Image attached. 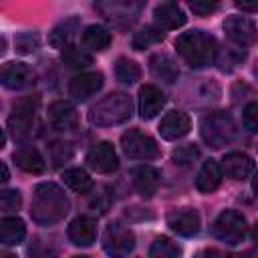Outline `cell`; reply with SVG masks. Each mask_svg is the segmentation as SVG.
I'll use <instances>...</instances> for the list:
<instances>
[{
    "label": "cell",
    "mask_w": 258,
    "mask_h": 258,
    "mask_svg": "<svg viewBox=\"0 0 258 258\" xmlns=\"http://www.w3.org/2000/svg\"><path fill=\"white\" fill-rule=\"evenodd\" d=\"M67 212H69V198L56 183L44 181L34 187L30 216L36 224L52 226L60 222L67 216Z\"/></svg>",
    "instance_id": "cell-1"
},
{
    "label": "cell",
    "mask_w": 258,
    "mask_h": 258,
    "mask_svg": "<svg viewBox=\"0 0 258 258\" xmlns=\"http://www.w3.org/2000/svg\"><path fill=\"white\" fill-rule=\"evenodd\" d=\"M175 48L191 69H202L218 58V42L204 30H189L177 36Z\"/></svg>",
    "instance_id": "cell-2"
},
{
    "label": "cell",
    "mask_w": 258,
    "mask_h": 258,
    "mask_svg": "<svg viewBox=\"0 0 258 258\" xmlns=\"http://www.w3.org/2000/svg\"><path fill=\"white\" fill-rule=\"evenodd\" d=\"M131 115H133L131 97L121 91H115L91 107L89 119H91V123H95L99 127H109V125L125 123Z\"/></svg>",
    "instance_id": "cell-3"
},
{
    "label": "cell",
    "mask_w": 258,
    "mask_h": 258,
    "mask_svg": "<svg viewBox=\"0 0 258 258\" xmlns=\"http://www.w3.org/2000/svg\"><path fill=\"white\" fill-rule=\"evenodd\" d=\"M200 133H202V139L210 147H224L236 139L238 129H236L234 119L228 113L216 111V113H210L202 119Z\"/></svg>",
    "instance_id": "cell-4"
},
{
    "label": "cell",
    "mask_w": 258,
    "mask_h": 258,
    "mask_svg": "<svg viewBox=\"0 0 258 258\" xmlns=\"http://www.w3.org/2000/svg\"><path fill=\"white\" fill-rule=\"evenodd\" d=\"M248 230L246 218L236 210H224L212 224V234L226 242V244H238L244 240Z\"/></svg>",
    "instance_id": "cell-5"
},
{
    "label": "cell",
    "mask_w": 258,
    "mask_h": 258,
    "mask_svg": "<svg viewBox=\"0 0 258 258\" xmlns=\"http://www.w3.org/2000/svg\"><path fill=\"white\" fill-rule=\"evenodd\" d=\"M103 248L111 258H127L135 248V234L121 222H113L103 234Z\"/></svg>",
    "instance_id": "cell-6"
},
{
    "label": "cell",
    "mask_w": 258,
    "mask_h": 258,
    "mask_svg": "<svg viewBox=\"0 0 258 258\" xmlns=\"http://www.w3.org/2000/svg\"><path fill=\"white\" fill-rule=\"evenodd\" d=\"M121 145L131 159H153L159 155V147L155 139L143 133L141 129H127L121 135Z\"/></svg>",
    "instance_id": "cell-7"
},
{
    "label": "cell",
    "mask_w": 258,
    "mask_h": 258,
    "mask_svg": "<svg viewBox=\"0 0 258 258\" xmlns=\"http://www.w3.org/2000/svg\"><path fill=\"white\" fill-rule=\"evenodd\" d=\"M38 99H24L18 105H14V113L8 119L10 135L16 141H24L32 135V125H34V111H36Z\"/></svg>",
    "instance_id": "cell-8"
},
{
    "label": "cell",
    "mask_w": 258,
    "mask_h": 258,
    "mask_svg": "<svg viewBox=\"0 0 258 258\" xmlns=\"http://www.w3.org/2000/svg\"><path fill=\"white\" fill-rule=\"evenodd\" d=\"M36 81L34 71L26 62H6L0 67V83L10 91H24L30 89Z\"/></svg>",
    "instance_id": "cell-9"
},
{
    "label": "cell",
    "mask_w": 258,
    "mask_h": 258,
    "mask_svg": "<svg viewBox=\"0 0 258 258\" xmlns=\"http://www.w3.org/2000/svg\"><path fill=\"white\" fill-rule=\"evenodd\" d=\"M87 163L97 173H113L119 165L117 151H115L113 143H109V141L95 143L87 153Z\"/></svg>",
    "instance_id": "cell-10"
},
{
    "label": "cell",
    "mask_w": 258,
    "mask_h": 258,
    "mask_svg": "<svg viewBox=\"0 0 258 258\" xmlns=\"http://www.w3.org/2000/svg\"><path fill=\"white\" fill-rule=\"evenodd\" d=\"M224 32L238 46H250L256 40V26L246 16H228L224 20Z\"/></svg>",
    "instance_id": "cell-11"
},
{
    "label": "cell",
    "mask_w": 258,
    "mask_h": 258,
    "mask_svg": "<svg viewBox=\"0 0 258 258\" xmlns=\"http://www.w3.org/2000/svg\"><path fill=\"white\" fill-rule=\"evenodd\" d=\"M167 226L183 238L196 236L200 230V214L191 208H179V210H171L167 214Z\"/></svg>",
    "instance_id": "cell-12"
},
{
    "label": "cell",
    "mask_w": 258,
    "mask_h": 258,
    "mask_svg": "<svg viewBox=\"0 0 258 258\" xmlns=\"http://www.w3.org/2000/svg\"><path fill=\"white\" fill-rule=\"evenodd\" d=\"M103 87V73H81L71 79L69 95L77 101H87L97 95Z\"/></svg>",
    "instance_id": "cell-13"
},
{
    "label": "cell",
    "mask_w": 258,
    "mask_h": 258,
    "mask_svg": "<svg viewBox=\"0 0 258 258\" xmlns=\"http://www.w3.org/2000/svg\"><path fill=\"white\" fill-rule=\"evenodd\" d=\"M191 129V121L183 111H169L159 123V135L167 141H177L185 137Z\"/></svg>",
    "instance_id": "cell-14"
},
{
    "label": "cell",
    "mask_w": 258,
    "mask_h": 258,
    "mask_svg": "<svg viewBox=\"0 0 258 258\" xmlns=\"http://www.w3.org/2000/svg\"><path fill=\"white\" fill-rule=\"evenodd\" d=\"M46 117H48L50 127L56 129V131H69L79 121L77 109L69 101H54V103H50Z\"/></svg>",
    "instance_id": "cell-15"
},
{
    "label": "cell",
    "mask_w": 258,
    "mask_h": 258,
    "mask_svg": "<svg viewBox=\"0 0 258 258\" xmlns=\"http://www.w3.org/2000/svg\"><path fill=\"white\" fill-rule=\"evenodd\" d=\"M220 171L226 173L232 179H246L254 171V159L246 153H240V151L226 153L224 159H222Z\"/></svg>",
    "instance_id": "cell-16"
},
{
    "label": "cell",
    "mask_w": 258,
    "mask_h": 258,
    "mask_svg": "<svg viewBox=\"0 0 258 258\" xmlns=\"http://www.w3.org/2000/svg\"><path fill=\"white\" fill-rule=\"evenodd\" d=\"M67 234L75 246H91L97 238V222L91 216H79L69 224Z\"/></svg>",
    "instance_id": "cell-17"
},
{
    "label": "cell",
    "mask_w": 258,
    "mask_h": 258,
    "mask_svg": "<svg viewBox=\"0 0 258 258\" xmlns=\"http://www.w3.org/2000/svg\"><path fill=\"white\" fill-rule=\"evenodd\" d=\"M131 179H133V185L135 189L145 196V198H151L157 187H159V181H161V173L159 169H155L153 165H139V167H133L131 169Z\"/></svg>",
    "instance_id": "cell-18"
},
{
    "label": "cell",
    "mask_w": 258,
    "mask_h": 258,
    "mask_svg": "<svg viewBox=\"0 0 258 258\" xmlns=\"http://www.w3.org/2000/svg\"><path fill=\"white\" fill-rule=\"evenodd\" d=\"M153 16H155L157 28H161V30H175V28L183 26L187 20L185 12L175 2H161L159 6H155Z\"/></svg>",
    "instance_id": "cell-19"
},
{
    "label": "cell",
    "mask_w": 258,
    "mask_h": 258,
    "mask_svg": "<svg viewBox=\"0 0 258 258\" xmlns=\"http://www.w3.org/2000/svg\"><path fill=\"white\" fill-rule=\"evenodd\" d=\"M165 105V97L161 89L155 85H143L139 89V115L143 119H153L157 113H161Z\"/></svg>",
    "instance_id": "cell-20"
},
{
    "label": "cell",
    "mask_w": 258,
    "mask_h": 258,
    "mask_svg": "<svg viewBox=\"0 0 258 258\" xmlns=\"http://www.w3.org/2000/svg\"><path fill=\"white\" fill-rule=\"evenodd\" d=\"M14 163L26 173H42L46 169V161L42 153L32 145H20L14 151Z\"/></svg>",
    "instance_id": "cell-21"
},
{
    "label": "cell",
    "mask_w": 258,
    "mask_h": 258,
    "mask_svg": "<svg viewBox=\"0 0 258 258\" xmlns=\"http://www.w3.org/2000/svg\"><path fill=\"white\" fill-rule=\"evenodd\" d=\"M220 183H222L220 163L214 161V159L204 161V165H202V169L198 171V177H196V187L202 194H212L214 189L220 187Z\"/></svg>",
    "instance_id": "cell-22"
},
{
    "label": "cell",
    "mask_w": 258,
    "mask_h": 258,
    "mask_svg": "<svg viewBox=\"0 0 258 258\" xmlns=\"http://www.w3.org/2000/svg\"><path fill=\"white\" fill-rule=\"evenodd\" d=\"M149 69H151V73H153L157 79H161V81H165V83H175L177 77H179V69H177L175 60H173L169 54H163V52L151 56Z\"/></svg>",
    "instance_id": "cell-23"
},
{
    "label": "cell",
    "mask_w": 258,
    "mask_h": 258,
    "mask_svg": "<svg viewBox=\"0 0 258 258\" xmlns=\"http://www.w3.org/2000/svg\"><path fill=\"white\" fill-rule=\"evenodd\" d=\"M26 226L20 218H2L0 220V244L4 246H16L24 240Z\"/></svg>",
    "instance_id": "cell-24"
},
{
    "label": "cell",
    "mask_w": 258,
    "mask_h": 258,
    "mask_svg": "<svg viewBox=\"0 0 258 258\" xmlns=\"http://www.w3.org/2000/svg\"><path fill=\"white\" fill-rule=\"evenodd\" d=\"M111 32L101 24H91L83 30V44L89 50H105L111 44Z\"/></svg>",
    "instance_id": "cell-25"
},
{
    "label": "cell",
    "mask_w": 258,
    "mask_h": 258,
    "mask_svg": "<svg viewBox=\"0 0 258 258\" xmlns=\"http://www.w3.org/2000/svg\"><path fill=\"white\" fill-rule=\"evenodd\" d=\"M77 28H79V18L73 16V18H69V20H64V22H60L52 28V32L48 34V42L54 48H64V46L71 44Z\"/></svg>",
    "instance_id": "cell-26"
},
{
    "label": "cell",
    "mask_w": 258,
    "mask_h": 258,
    "mask_svg": "<svg viewBox=\"0 0 258 258\" xmlns=\"http://www.w3.org/2000/svg\"><path fill=\"white\" fill-rule=\"evenodd\" d=\"M62 181L69 189L77 191V194H87L93 189V179L91 175L83 169V167H71L62 171Z\"/></svg>",
    "instance_id": "cell-27"
},
{
    "label": "cell",
    "mask_w": 258,
    "mask_h": 258,
    "mask_svg": "<svg viewBox=\"0 0 258 258\" xmlns=\"http://www.w3.org/2000/svg\"><path fill=\"white\" fill-rule=\"evenodd\" d=\"M115 77L123 85H133V83H137L141 79V69H139V64L135 60H131L127 56H121L115 62Z\"/></svg>",
    "instance_id": "cell-28"
},
{
    "label": "cell",
    "mask_w": 258,
    "mask_h": 258,
    "mask_svg": "<svg viewBox=\"0 0 258 258\" xmlns=\"http://www.w3.org/2000/svg\"><path fill=\"white\" fill-rule=\"evenodd\" d=\"M60 58H62V62L69 69H79V71L85 69V67H89V64H93V56L89 52H85L83 48L75 46V44L64 46L62 52H60Z\"/></svg>",
    "instance_id": "cell-29"
},
{
    "label": "cell",
    "mask_w": 258,
    "mask_h": 258,
    "mask_svg": "<svg viewBox=\"0 0 258 258\" xmlns=\"http://www.w3.org/2000/svg\"><path fill=\"white\" fill-rule=\"evenodd\" d=\"M165 36V32L157 26H143L139 32H135L133 40H131V46L135 50H143V48H149L151 44H157L161 42Z\"/></svg>",
    "instance_id": "cell-30"
},
{
    "label": "cell",
    "mask_w": 258,
    "mask_h": 258,
    "mask_svg": "<svg viewBox=\"0 0 258 258\" xmlns=\"http://www.w3.org/2000/svg\"><path fill=\"white\" fill-rule=\"evenodd\" d=\"M181 250L171 238H157L149 248V258H179Z\"/></svg>",
    "instance_id": "cell-31"
},
{
    "label": "cell",
    "mask_w": 258,
    "mask_h": 258,
    "mask_svg": "<svg viewBox=\"0 0 258 258\" xmlns=\"http://www.w3.org/2000/svg\"><path fill=\"white\" fill-rule=\"evenodd\" d=\"M38 34L36 32H22L14 38V44H16V50L20 54H30L38 48Z\"/></svg>",
    "instance_id": "cell-32"
},
{
    "label": "cell",
    "mask_w": 258,
    "mask_h": 258,
    "mask_svg": "<svg viewBox=\"0 0 258 258\" xmlns=\"http://www.w3.org/2000/svg\"><path fill=\"white\" fill-rule=\"evenodd\" d=\"M198 155H200V151H198L196 145H181V147L173 149L171 159H173L177 165H189L194 159H198Z\"/></svg>",
    "instance_id": "cell-33"
},
{
    "label": "cell",
    "mask_w": 258,
    "mask_h": 258,
    "mask_svg": "<svg viewBox=\"0 0 258 258\" xmlns=\"http://www.w3.org/2000/svg\"><path fill=\"white\" fill-rule=\"evenodd\" d=\"M242 123L248 131H258V103H248L244 107V113H242Z\"/></svg>",
    "instance_id": "cell-34"
},
{
    "label": "cell",
    "mask_w": 258,
    "mask_h": 258,
    "mask_svg": "<svg viewBox=\"0 0 258 258\" xmlns=\"http://www.w3.org/2000/svg\"><path fill=\"white\" fill-rule=\"evenodd\" d=\"M22 204V198H20V191L16 189H6V191H0V208L6 210V212H12V210H18Z\"/></svg>",
    "instance_id": "cell-35"
},
{
    "label": "cell",
    "mask_w": 258,
    "mask_h": 258,
    "mask_svg": "<svg viewBox=\"0 0 258 258\" xmlns=\"http://www.w3.org/2000/svg\"><path fill=\"white\" fill-rule=\"evenodd\" d=\"M28 258H56V252L50 250V246L42 244L40 238H34L32 246L28 248Z\"/></svg>",
    "instance_id": "cell-36"
},
{
    "label": "cell",
    "mask_w": 258,
    "mask_h": 258,
    "mask_svg": "<svg viewBox=\"0 0 258 258\" xmlns=\"http://www.w3.org/2000/svg\"><path fill=\"white\" fill-rule=\"evenodd\" d=\"M50 151H52V161H54V165H60L62 161L71 159V155H73V151H71V147H69L67 143H54V145L50 147Z\"/></svg>",
    "instance_id": "cell-37"
},
{
    "label": "cell",
    "mask_w": 258,
    "mask_h": 258,
    "mask_svg": "<svg viewBox=\"0 0 258 258\" xmlns=\"http://www.w3.org/2000/svg\"><path fill=\"white\" fill-rule=\"evenodd\" d=\"M189 8L196 12V14H210V12H214L216 8H218V4L216 2H191L189 4Z\"/></svg>",
    "instance_id": "cell-38"
},
{
    "label": "cell",
    "mask_w": 258,
    "mask_h": 258,
    "mask_svg": "<svg viewBox=\"0 0 258 258\" xmlns=\"http://www.w3.org/2000/svg\"><path fill=\"white\" fill-rule=\"evenodd\" d=\"M194 258H224L218 250H214V248H206V250H200Z\"/></svg>",
    "instance_id": "cell-39"
},
{
    "label": "cell",
    "mask_w": 258,
    "mask_h": 258,
    "mask_svg": "<svg viewBox=\"0 0 258 258\" xmlns=\"http://www.w3.org/2000/svg\"><path fill=\"white\" fill-rule=\"evenodd\" d=\"M8 177H10V171H8V167L0 161V183H6V181H8Z\"/></svg>",
    "instance_id": "cell-40"
},
{
    "label": "cell",
    "mask_w": 258,
    "mask_h": 258,
    "mask_svg": "<svg viewBox=\"0 0 258 258\" xmlns=\"http://www.w3.org/2000/svg\"><path fill=\"white\" fill-rule=\"evenodd\" d=\"M236 6H238V8H242V10H248V12H254V10H256V2H252V4H246V2H236Z\"/></svg>",
    "instance_id": "cell-41"
},
{
    "label": "cell",
    "mask_w": 258,
    "mask_h": 258,
    "mask_svg": "<svg viewBox=\"0 0 258 258\" xmlns=\"http://www.w3.org/2000/svg\"><path fill=\"white\" fill-rule=\"evenodd\" d=\"M6 48H8V42H6V38L0 34V56L6 52Z\"/></svg>",
    "instance_id": "cell-42"
},
{
    "label": "cell",
    "mask_w": 258,
    "mask_h": 258,
    "mask_svg": "<svg viewBox=\"0 0 258 258\" xmlns=\"http://www.w3.org/2000/svg\"><path fill=\"white\" fill-rule=\"evenodd\" d=\"M4 143H6V137H4V131L0 129V149L4 147Z\"/></svg>",
    "instance_id": "cell-43"
},
{
    "label": "cell",
    "mask_w": 258,
    "mask_h": 258,
    "mask_svg": "<svg viewBox=\"0 0 258 258\" xmlns=\"http://www.w3.org/2000/svg\"><path fill=\"white\" fill-rule=\"evenodd\" d=\"M73 258H87V256H73Z\"/></svg>",
    "instance_id": "cell-44"
}]
</instances>
